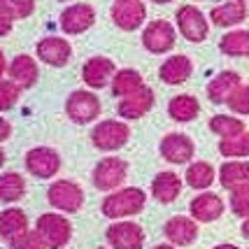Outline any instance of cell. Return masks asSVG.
<instances>
[{
    "instance_id": "3",
    "label": "cell",
    "mask_w": 249,
    "mask_h": 249,
    "mask_svg": "<svg viewBox=\"0 0 249 249\" xmlns=\"http://www.w3.org/2000/svg\"><path fill=\"white\" fill-rule=\"evenodd\" d=\"M130 140V128L124 121L105 119L91 130V142L100 152H117Z\"/></svg>"
},
{
    "instance_id": "9",
    "label": "cell",
    "mask_w": 249,
    "mask_h": 249,
    "mask_svg": "<svg viewBox=\"0 0 249 249\" xmlns=\"http://www.w3.org/2000/svg\"><path fill=\"white\" fill-rule=\"evenodd\" d=\"M159 152H161V156L168 163L184 165V163H191V159H194L196 144L184 133H168V135H163L161 144H159Z\"/></svg>"
},
{
    "instance_id": "16",
    "label": "cell",
    "mask_w": 249,
    "mask_h": 249,
    "mask_svg": "<svg viewBox=\"0 0 249 249\" xmlns=\"http://www.w3.org/2000/svg\"><path fill=\"white\" fill-rule=\"evenodd\" d=\"M96 21V10L87 5V2H77V5H70L68 10H63L61 14V28L68 35H77V33L89 31Z\"/></svg>"
},
{
    "instance_id": "37",
    "label": "cell",
    "mask_w": 249,
    "mask_h": 249,
    "mask_svg": "<svg viewBox=\"0 0 249 249\" xmlns=\"http://www.w3.org/2000/svg\"><path fill=\"white\" fill-rule=\"evenodd\" d=\"M14 19H17V14L12 10V5L7 0H0V37L10 35L12 26H14Z\"/></svg>"
},
{
    "instance_id": "42",
    "label": "cell",
    "mask_w": 249,
    "mask_h": 249,
    "mask_svg": "<svg viewBox=\"0 0 249 249\" xmlns=\"http://www.w3.org/2000/svg\"><path fill=\"white\" fill-rule=\"evenodd\" d=\"M214 249H240V247H235V245H217Z\"/></svg>"
},
{
    "instance_id": "39",
    "label": "cell",
    "mask_w": 249,
    "mask_h": 249,
    "mask_svg": "<svg viewBox=\"0 0 249 249\" xmlns=\"http://www.w3.org/2000/svg\"><path fill=\"white\" fill-rule=\"evenodd\" d=\"M10 135H12V124L7 119H2V117H0V142H5Z\"/></svg>"
},
{
    "instance_id": "17",
    "label": "cell",
    "mask_w": 249,
    "mask_h": 249,
    "mask_svg": "<svg viewBox=\"0 0 249 249\" xmlns=\"http://www.w3.org/2000/svg\"><path fill=\"white\" fill-rule=\"evenodd\" d=\"M117 75V68L114 63L105 58V56H93V58H89L84 68H82V79H84V84L91 89H103L107 87L109 82L114 79Z\"/></svg>"
},
{
    "instance_id": "45",
    "label": "cell",
    "mask_w": 249,
    "mask_h": 249,
    "mask_svg": "<svg viewBox=\"0 0 249 249\" xmlns=\"http://www.w3.org/2000/svg\"><path fill=\"white\" fill-rule=\"evenodd\" d=\"M2 163H5V152L0 149V168H2Z\"/></svg>"
},
{
    "instance_id": "5",
    "label": "cell",
    "mask_w": 249,
    "mask_h": 249,
    "mask_svg": "<svg viewBox=\"0 0 249 249\" xmlns=\"http://www.w3.org/2000/svg\"><path fill=\"white\" fill-rule=\"evenodd\" d=\"M47 200L56 210L72 214V212H79V207L84 205V191L72 179H58V182H54V184L49 186Z\"/></svg>"
},
{
    "instance_id": "23",
    "label": "cell",
    "mask_w": 249,
    "mask_h": 249,
    "mask_svg": "<svg viewBox=\"0 0 249 249\" xmlns=\"http://www.w3.org/2000/svg\"><path fill=\"white\" fill-rule=\"evenodd\" d=\"M10 77L12 82L19 89H31L37 84V77H40V68L35 63V58L28 54L17 56L10 63Z\"/></svg>"
},
{
    "instance_id": "46",
    "label": "cell",
    "mask_w": 249,
    "mask_h": 249,
    "mask_svg": "<svg viewBox=\"0 0 249 249\" xmlns=\"http://www.w3.org/2000/svg\"><path fill=\"white\" fill-rule=\"evenodd\" d=\"M238 2H247V0H238Z\"/></svg>"
},
{
    "instance_id": "15",
    "label": "cell",
    "mask_w": 249,
    "mask_h": 249,
    "mask_svg": "<svg viewBox=\"0 0 249 249\" xmlns=\"http://www.w3.org/2000/svg\"><path fill=\"white\" fill-rule=\"evenodd\" d=\"M35 52H37V58L42 63L54 65V68H63V65H68L70 56H72V47L63 37H42L40 42L35 44Z\"/></svg>"
},
{
    "instance_id": "7",
    "label": "cell",
    "mask_w": 249,
    "mask_h": 249,
    "mask_svg": "<svg viewBox=\"0 0 249 249\" xmlns=\"http://www.w3.org/2000/svg\"><path fill=\"white\" fill-rule=\"evenodd\" d=\"M177 33L175 26L165 19H156V21L147 23V28L142 33V47L152 54H168L175 47Z\"/></svg>"
},
{
    "instance_id": "20",
    "label": "cell",
    "mask_w": 249,
    "mask_h": 249,
    "mask_svg": "<svg viewBox=\"0 0 249 249\" xmlns=\"http://www.w3.org/2000/svg\"><path fill=\"white\" fill-rule=\"evenodd\" d=\"M194 72V63L189 56H182V54H175L170 58H165L159 68V77H161L163 84H170V87H179L184 84L186 79L191 77Z\"/></svg>"
},
{
    "instance_id": "48",
    "label": "cell",
    "mask_w": 249,
    "mask_h": 249,
    "mask_svg": "<svg viewBox=\"0 0 249 249\" xmlns=\"http://www.w3.org/2000/svg\"><path fill=\"white\" fill-rule=\"evenodd\" d=\"M98 249H105V247H98Z\"/></svg>"
},
{
    "instance_id": "41",
    "label": "cell",
    "mask_w": 249,
    "mask_h": 249,
    "mask_svg": "<svg viewBox=\"0 0 249 249\" xmlns=\"http://www.w3.org/2000/svg\"><path fill=\"white\" fill-rule=\"evenodd\" d=\"M240 231H242V235H245V238H249V217L242 221V228H240Z\"/></svg>"
},
{
    "instance_id": "38",
    "label": "cell",
    "mask_w": 249,
    "mask_h": 249,
    "mask_svg": "<svg viewBox=\"0 0 249 249\" xmlns=\"http://www.w3.org/2000/svg\"><path fill=\"white\" fill-rule=\"evenodd\" d=\"M12 5V10L17 14V19H28L35 12V0H7Z\"/></svg>"
},
{
    "instance_id": "8",
    "label": "cell",
    "mask_w": 249,
    "mask_h": 249,
    "mask_svg": "<svg viewBox=\"0 0 249 249\" xmlns=\"http://www.w3.org/2000/svg\"><path fill=\"white\" fill-rule=\"evenodd\" d=\"M177 28L184 35L189 42H203L210 33V23H207L205 14L198 10L196 5H182L177 10Z\"/></svg>"
},
{
    "instance_id": "12",
    "label": "cell",
    "mask_w": 249,
    "mask_h": 249,
    "mask_svg": "<svg viewBox=\"0 0 249 249\" xmlns=\"http://www.w3.org/2000/svg\"><path fill=\"white\" fill-rule=\"evenodd\" d=\"M163 233L170 245L175 247H189L194 245L198 238V221L194 217H184V214H175L165 221Z\"/></svg>"
},
{
    "instance_id": "19",
    "label": "cell",
    "mask_w": 249,
    "mask_h": 249,
    "mask_svg": "<svg viewBox=\"0 0 249 249\" xmlns=\"http://www.w3.org/2000/svg\"><path fill=\"white\" fill-rule=\"evenodd\" d=\"M154 100H156V98H154V91L144 84L140 91L121 98L117 112H119L121 119H142V117L154 107Z\"/></svg>"
},
{
    "instance_id": "22",
    "label": "cell",
    "mask_w": 249,
    "mask_h": 249,
    "mask_svg": "<svg viewBox=\"0 0 249 249\" xmlns=\"http://www.w3.org/2000/svg\"><path fill=\"white\" fill-rule=\"evenodd\" d=\"M23 233H28V217L19 207H7L0 212V238L14 242L21 238Z\"/></svg>"
},
{
    "instance_id": "32",
    "label": "cell",
    "mask_w": 249,
    "mask_h": 249,
    "mask_svg": "<svg viewBox=\"0 0 249 249\" xmlns=\"http://www.w3.org/2000/svg\"><path fill=\"white\" fill-rule=\"evenodd\" d=\"M219 154L226 156V159H233V161H240V159L249 156V133L219 140Z\"/></svg>"
},
{
    "instance_id": "1",
    "label": "cell",
    "mask_w": 249,
    "mask_h": 249,
    "mask_svg": "<svg viewBox=\"0 0 249 249\" xmlns=\"http://www.w3.org/2000/svg\"><path fill=\"white\" fill-rule=\"evenodd\" d=\"M147 203V194L138 189V186H126L119 191H112V194L103 200L100 212L107 219H124V217H135L144 210Z\"/></svg>"
},
{
    "instance_id": "28",
    "label": "cell",
    "mask_w": 249,
    "mask_h": 249,
    "mask_svg": "<svg viewBox=\"0 0 249 249\" xmlns=\"http://www.w3.org/2000/svg\"><path fill=\"white\" fill-rule=\"evenodd\" d=\"M144 87V79L138 70H133V68H124V70H117V75L112 79V93L119 98H126L130 93H135V91H140Z\"/></svg>"
},
{
    "instance_id": "4",
    "label": "cell",
    "mask_w": 249,
    "mask_h": 249,
    "mask_svg": "<svg viewBox=\"0 0 249 249\" xmlns=\"http://www.w3.org/2000/svg\"><path fill=\"white\" fill-rule=\"evenodd\" d=\"M128 177V163L119 156H107L93 168V186L100 191H119Z\"/></svg>"
},
{
    "instance_id": "29",
    "label": "cell",
    "mask_w": 249,
    "mask_h": 249,
    "mask_svg": "<svg viewBox=\"0 0 249 249\" xmlns=\"http://www.w3.org/2000/svg\"><path fill=\"white\" fill-rule=\"evenodd\" d=\"M26 194V179L19 173L0 175V203H17Z\"/></svg>"
},
{
    "instance_id": "25",
    "label": "cell",
    "mask_w": 249,
    "mask_h": 249,
    "mask_svg": "<svg viewBox=\"0 0 249 249\" xmlns=\"http://www.w3.org/2000/svg\"><path fill=\"white\" fill-rule=\"evenodd\" d=\"M219 184L228 191L249 186V161H226L219 168Z\"/></svg>"
},
{
    "instance_id": "34",
    "label": "cell",
    "mask_w": 249,
    "mask_h": 249,
    "mask_svg": "<svg viewBox=\"0 0 249 249\" xmlns=\"http://www.w3.org/2000/svg\"><path fill=\"white\" fill-rule=\"evenodd\" d=\"M19 96H21V89L17 87L12 79H2L0 82V112L14 107Z\"/></svg>"
},
{
    "instance_id": "40",
    "label": "cell",
    "mask_w": 249,
    "mask_h": 249,
    "mask_svg": "<svg viewBox=\"0 0 249 249\" xmlns=\"http://www.w3.org/2000/svg\"><path fill=\"white\" fill-rule=\"evenodd\" d=\"M5 68H7V63H5V54L0 49V82H2V75H5Z\"/></svg>"
},
{
    "instance_id": "6",
    "label": "cell",
    "mask_w": 249,
    "mask_h": 249,
    "mask_svg": "<svg viewBox=\"0 0 249 249\" xmlns=\"http://www.w3.org/2000/svg\"><path fill=\"white\" fill-rule=\"evenodd\" d=\"M65 114L70 117V121H75L79 126L91 124L100 114V100L91 91H72L65 100Z\"/></svg>"
},
{
    "instance_id": "14",
    "label": "cell",
    "mask_w": 249,
    "mask_h": 249,
    "mask_svg": "<svg viewBox=\"0 0 249 249\" xmlns=\"http://www.w3.org/2000/svg\"><path fill=\"white\" fill-rule=\"evenodd\" d=\"M224 200H221V196L212 194V191H203V194H198L189 203V212H191V217L198 221V224H210V221H217L221 214H224Z\"/></svg>"
},
{
    "instance_id": "47",
    "label": "cell",
    "mask_w": 249,
    "mask_h": 249,
    "mask_svg": "<svg viewBox=\"0 0 249 249\" xmlns=\"http://www.w3.org/2000/svg\"><path fill=\"white\" fill-rule=\"evenodd\" d=\"M114 2H121V0H114Z\"/></svg>"
},
{
    "instance_id": "10",
    "label": "cell",
    "mask_w": 249,
    "mask_h": 249,
    "mask_svg": "<svg viewBox=\"0 0 249 249\" xmlns=\"http://www.w3.org/2000/svg\"><path fill=\"white\" fill-rule=\"evenodd\" d=\"M112 249H142L144 245V231L135 221H114L105 231Z\"/></svg>"
},
{
    "instance_id": "49",
    "label": "cell",
    "mask_w": 249,
    "mask_h": 249,
    "mask_svg": "<svg viewBox=\"0 0 249 249\" xmlns=\"http://www.w3.org/2000/svg\"><path fill=\"white\" fill-rule=\"evenodd\" d=\"M61 2H63V0H61Z\"/></svg>"
},
{
    "instance_id": "13",
    "label": "cell",
    "mask_w": 249,
    "mask_h": 249,
    "mask_svg": "<svg viewBox=\"0 0 249 249\" xmlns=\"http://www.w3.org/2000/svg\"><path fill=\"white\" fill-rule=\"evenodd\" d=\"M112 21L119 26L121 31H135L144 23L147 17V7L142 0H121L112 5Z\"/></svg>"
},
{
    "instance_id": "11",
    "label": "cell",
    "mask_w": 249,
    "mask_h": 249,
    "mask_svg": "<svg viewBox=\"0 0 249 249\" xmlns=\"http://www.w3.org/2000/svg\"><path fill=\"white\" fill-rule=\"evenodd\" d=\"M26 170L40 179H49L61 170V156L52 147H33L26 154Z\"/></svg>"
},
{
    "instance_id": "26",
    "label": "cell",
    "mask_w": 249,
    "mask_h": 249,
    "mask_svg": "<svg viewBox=\"0 0 249 249\" xmlns=\"http://www.w3.org/2000/svg\"><path fill=\"white\" fill-rule=\"evenodd\" d=\"M168 114L173 121H179V124H189L194 121L198 114H200V103L196 96H189V93H179L175 96L170 103H168Z\"/></svg>"
},
{
    "instance_id": "44",
    "label": "cell",
    "mask_w": 249,
    "mask_h": 249,
    "mask_svg": "<svg viewBox=\"0 0 249 249\" xmlns=\"http://www.w3.org/2000/svg\"><path fill=\"white\" fill-rule=\"evenodd\" d=\"M152 2H156V5H165V2H173V0H152Z\"/></svg>"
},
{
    "instance_id": "2",
    "label": "cell",
    "mask_w": 249,
    "mask_h": 249,
    "mask_svg": "<svg viewBox=\"0 0 249 249\" xmlns=\"http://www.w3.org/2000/svg\"><path fill=\"white\" fill-rule=\"evenodd\" d=\"M35 231L44 240L47 249H63L72 238V224L58 212H44L37 217Z\"/></svg>"
},
{
    "instance_id": "18",
    "label": "cell",
    "mask_w": 249,
    "mask_h": 249,
    "mask_svg": "<svg viewBox=\"0 0 249 249\" xmlns=\"http://www.w3.org/2000/svg\"><path fill=\"white\" fill-rule=\"evenodd\" d=\"M242 87V77L240 72L235 70H224V72H219L217 77H212L210 79V84H207V98L214 103V105H224L231 100V96Z\"/></svg>"
},
{
    "instance_id": "36",
    "label": "cell",
    "mask_w": 249,
    "mask_h": 249,
    "mask_svg": "<svg viewBox=\"0 0 249 249\" xmlns=\"http://www.w3.org/2000/svg\"><path fill=\"white\" fill-rule=\"evenodd\" d=\"M10 247L12 249H47V245H44V240L40 238L37 231H28V233H23L21 238L10 242Z\"/></svg>"
},
{
    "instance_id": "33",
    "label": "cell",
    "mask_w": 249,
    "mask_h": 249,
    "mask_svg": "<svg viewBox=\"0 0 249 249\" xmlns=\"http://www.w3.org/2000/svg\"><path fill=\"white\" fill-rule=\"evenodd\" d=\"M231 212L235 217L247 219L249 217V186H240L235 191H231Z\"/></svg>"
},
{
    "instance_id": "30",
    "label": "cell",
    "mask_w": 249,
    "mask_h": 249,
    "mask_svg": "<svg viewBox=\"0 0 249 249\" xmlns=\"http://www.w3.org/2000/svg\"><path fill=\"white\" fill-rule=\"evenodd\" d=\"M219 49L226 56H249V31H231L219 40Z\"/></svg>"
},
{
    "instance_id": "35",
    "label": "cell",
    "mask_w": 249,
    "mask_h": 249,
    "mask_svg": "<svg viewBox=\"0 0 249 249\" xmlns=\"http://www.w3.org/2000/svg\"><path fill=\"white\" fill-rule=\"evenodd\" d=\"M226 105L231 112L242 114V117H249V84H242V87L231 96V100H228Z\"/></svg>"
},
{
    "instance_id": "21",
    "label": "cell",
    "mask_w": 249,
    "mask_h": 249,
    "mask_svg": "<svg viewBox=\"0 0 249 249\" xmlns=\"http://www.w3.org/2000/svg\"><path fill=\"white\" fill-rule=\"evenodd\" d=\"M179 194H182V177L173 170H163L152 179V196L163 205L175 203Z\"/></svg>"
},
{
    "instance_id": "43",
    "label": "cell",
    "mask_w": 249,
    "mask_h": 249,
    "mask_svg": "<svg viewBox=\"0 0 249 249\" xmlns=\"http://www.w3.org/2000/svg\"><path fill=\"white\" fill-rule=\"evenodd\" d=\"M154 249H175V245H156Z\"/></svg>"
},
{
    "instance_id": "31",
    "label": "cell",
    "mask_w": 249,
    "mask_h": 249,
    "mask_svg": "<svg viewBox=\"0 0 249 249\" xmlns=\"http://www.w3.org/2000/svg\"><path fill=\"white\" fill-rule=\"evenodd\" d=\"M210 130H212V133H217L221 140H226V138H235V135L247 133V128H245L242 119H238V117H231V114H214V117L210 119Z\"/></svg>"
},
{
    "instance_id": "24",
    "label": "cell",
    "mask_w": 249,
    "mask_h": 249,
    "mask_svg": "<svg viewBox=\"0 0 249 249\" xmlns=\"http://www.w3.org/2000/svg\"><path fill=\"white\" fill-rule=\"evenodd\" d=\"M210 19L214 26H221V28H231V26H238L247 19V7L245 2H238V0H231V2H221L217 7H212L210 12Z\"/></svg>"
},
{
    "instance_id": "27",
    "label": "cell",
    "mask_w": 249,
    "mask_h": 249,
    "mask_svg": "<svg viewBox=\"0 0 249 249\" xmlns=\"http://www.w3.org/2000/svg\"><path fill=\"white\" fill-rule=\"evenodd\" d=\"M184 179L191 189H196V191H205V189H210V186L214 184L217 170L212 168V163H207V161H194L189 168H186Z\"/></svg>"
}]
</instances>
